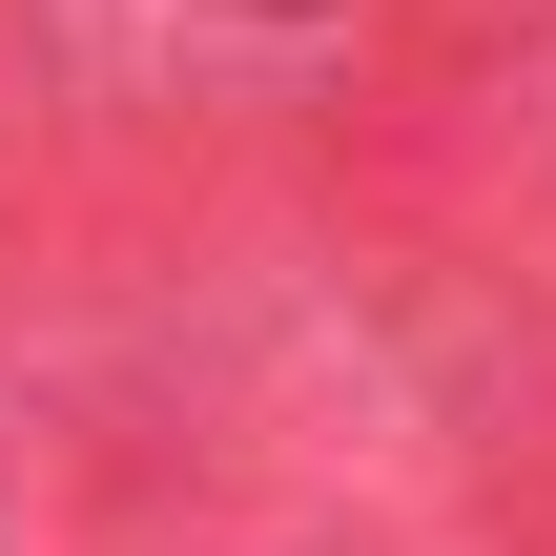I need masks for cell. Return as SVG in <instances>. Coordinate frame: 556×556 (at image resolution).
Returning a JSON list of instances; mask_svg holds the SVG:
<instances>
[]
</instances>
